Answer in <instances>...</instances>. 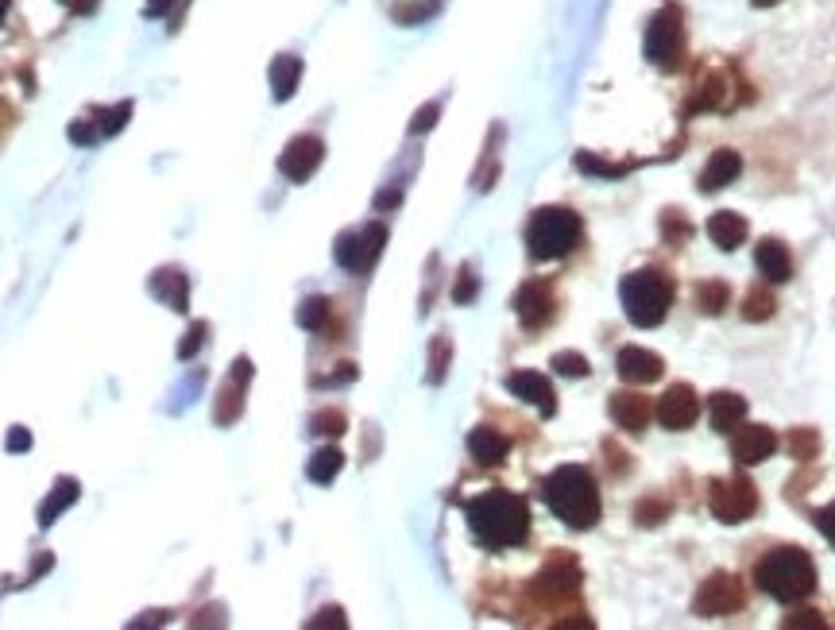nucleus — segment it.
<instances>
[{
    "instance_id": "obj_24",
    "label": "nucleus",
    "mask_w": 835,
    "mask_h": 630,
    "mask_svg": "<svg viewBox=\"0 0 835 630\" xmlns=\"http://www.w3.org/2000/svg\"><path fill=\"white\" fill-rule=\"evenodd\" d=\"M151 290H155V298H163L171 310H186V302H190V287H186V275L182 271H159L155 279H151Z\"/></svg>"
},
{
    "instance_id": "obj_30",
    "label": "nucleus",
    "mask_w": 835,
    "mask_h": 630,
    "mask_svg": "<svg viewBox=\"0 0 835 630\" xmlns=\"http://www.w3.org/2000/svg\"><path fill=\"white\" fill-rule=\"evenodd\" d=\"M576 167H580L584 174H600V178H619V174L631 171L634 163H607V159H596V155L580 151V155H576Z\"/></svg>"
},
{
    "instance_id": "obj_32",
    "label": "nucleus",
    "mask_w": 835,
    "mask_h": 630,
    "mask_svg": "<svg viewBox=\"0 0 835 630\" xmlns=\"http://www.w3.org/2000/svg\"><path fill=\"white\" fill-rule=\"evenodd\" d=\"M662 232H665V240H669V244H685V240L692 236L689 217H685V213H677V209H665L662 213Z\"/></svg>"
},
{
    "instance_id": "obj_44",
    "label": "nucleus",
    "mask_w": 835,
    "mask_h": 630,
    "mask_svg": "<svg viewBox=\"0 0 835 630\" xmlns=\"http://www.w3.org/2000/svg\"><path fill=\"white\" fill-rule=\"evenodd\" d=\"M28 445H31L28 430H20V426H16V430L8 433V449H12V453H16V449H28Z\"/></svg>"
},
{
    "instance_id": "obj_15",
    "label": "nucleus",
    "mask_w": 835,
    "mask_h": 630,
    "mask_svg": "<svg viewBox=\"0 0 835 630\" xmlns=\"http://www.w3.org/2000/svg\"><path fill=\"white\" fill-rule=\"evenodd\" d=\"M607 410H611L615 426H623L631 433H642L650 426V418H654V402L646 395H638V391H615L611 402H607Z\"/></svg>"
},
{
    "instance_id": "obj_37",
    "label": "nucleus",
    "mask_w": 835,
    "mask_h": 630,
    "mask_svg": "<svg viewBox=\"0 0 835 630\" xmlns=\"http://www.w3.org/2000/svg\"><path fill=\"white\" fill-rule=\"evenodd\" d=\"M445 360H449V341L441 337V341L433 344V360H430V383H441L445 379Z\"/></svg>"
},
{
    "instance_id": "obj_20",
    "label": "nucleus",
    "mask_w": 835,
    "mask_h": 630,
    "mask_svg": "<svg viewBox=\"0 0 835 630\" xmlns=\"http://www.w3.org/2000/svg\"><path fill=\"white\" fill-rule=\"evenodd\" d=\"M739 171H743V159H739V151H716V155L708 159L704 174H700V190H704V194H712V190H723V186H731V182L739 178Z\"/></svg>"
},
{
    "instance_id": "obj_22",
    "label": "nucleus",
    "mask_w": 835,
    "mask_h": 630,
    "mask_svg": "<svg viewBox=\"0 0 835 630\" xmlns=\"http://www.w3.org/2000/svg\"><path fill=\"white\" fill-rule=\"evenodd\" d=\"M708 236H712V244H716V248H723V252H735V248L747 240V221H743L739 213H731V209L712 213V221H708Z\"/></svg>"
},
{
    "instance_id": "obj_40",
    "label": "nucleus",
    "mask_w": 835,
    "mask_h": 630,
    "mask_svg": "<svg viewBox=\"0 0 835 630\" xmlns=\"http://www.w3.org/2000/svg\"><path fill=\"white\" fill-rule=\"evenodd\" d=\"M453 298H457V302H472V298H476V275H472V271H468V267H464L461 271V283H457V290H453Z\"/></svg>"
},
{
    "instance_id": "obj_16",
    "label": "nucleus",
    "mask_w": 835,
    "mask_h": 630,
    "mask_svg": "<svg viewBox=\"0 0 835 630\" xmlns=\"http://www.w3.org/2000/svg\"><path fill=\"white\" fill-rule=\"evenodd\" d=\"M507 391H511L515 399L538 406L546 418L557 414V395H553V387H549V379L542 372H515L507 379Z\"/></svg>"
},
{
    "instance_id": "obj_9",
    "label": "nucleus",
    "mask_w": 835,
    "mask_h": 630,
    "mask_svg": "<svg viewBox=\"0 0 835 630\" xmlns=\"http://www.w3.org/2000/svg\"><path fill=\"white\" fill-rule=\"evenodd\" d=\"M383 244H387V229H383V225H375V221L372 225H364V229H352L337 240V263H341L345 271L364 275L375 259H379Z\"/></svg>"
},
{
    "instance_id": "obj_29",
    "label": "nucleus",
    "mask_w": 835,
    "mask_h": 630,
    "mask_svg": "<svg viewBox=\"0 0 835 630\" xmlns=\"http://www.w3.org/2000/svg\"><path fill=\"white\" fill-rule=\"evenodd\" d=\"M774 310H778V298L770 294V290H747V298H743V317L747 321H770L774 317Z\"/></svg>"
},
{
    "instance_id": "obj_4",
    "label": "nucleus",
    "mask_w": 835,
    "mask_h": 630,
    "mask_svg": "<svg viewBox=\"0 0 835 630\" xmlns=\"http://www.w3.org/2000/svg\"><path fill=\"white\" fill-rule=\"evenodd\" d=\"M673 294H677L673 279H669L665 271H658V267L631 271V275L623 279V287H619L623 310H627L631 325H638V329L662 325L665 314H669V306H673Z\"/></svg>"
},
{
    "instance_id": "obj_48",
    "label": "nucleus",
    "mask_w": 835,
    "mask_h": 630,
    "mask_svg": "<svg viewBox=\"0 0 835 630\" xmlns=\"http://www.w3.org/2000/svg\"><path fill=\"white\" fill-rule=\"evenodd\" d=\"M750 4H758V8H770V4H778V0H750Z\"/></svg>"
},
{
    "instance_id": "obj_21",
    "label": "nucleus",
    "mask_w": 835,
    "mask_h": 630,
    "mask_svg": "<svg viewBox=\"0 0 835 630\" xmlns=\"http://www.w3.org/2000/svg\"><path fill=\"white\" fill-rule=\"evenodd\" d=\"M232 368H236V372H232L229 387H225L221 399H217V422H221V426L236 422V414L244 410V383H248V375H252V364H248V360H236Z\"/></svg>"
},
{
    "instance_id": "obj_12",
    "label": "nucleus",
    "mask_w": 835,
    "mask_h": 630,
    "mask_svg": "<svg viewBox=\"0 0 835 630\" xmlns=\"http://www.w3.org/2000/svg\"><path fill=\"white\" fill-rule=\"evenodd\" d=\"M576 588H580V565H576L573 557L561 549L557 557H549V565L542 569V576L534 580V592L538 596H576Z\"/></svg>"
},
{
    "instance_id": "obj_2",
    "label": "nucleus",
    "mask_w": 835,
    "mask_h": 630,
    "mask_svg": "<svg viewBox=\"0 0 835 630\" xmlns=\"http://www.w3.org/2000/svg\"><path fill=\"white\" fill-rule=\"evenodd\" d=\"M542 499L553 515L573 530H588L600 522V487L584 464H561L542 484Z\"/></svg>"
},
{
    "instance_id": "obj_3",
    "label": "nucleus",
    "mask_w": 835,
    "mask_h": 630,
    "mask_svg": "<svg viewBox=\"0 0 835 630\" xmlns=\"http://www.w3.org/2000/svg\"><path fill=\"white\" fill-rule=\"evenodd\" d=\"M754 584L781 603H801L816 592V565L801 545H778L758 561Z\"/></svg>"
},
{
    "instance_id": "obj_34",
    "label": "nucleus",
    "mask_w": 835,
    "mask_h": 630,
    "mask_svg": "<svg viewBox=\"0 0 835 630\" xmlns=\"http://www.w3.org/2000/svg\"><path fill=\"white\" fill-rule=\"evenodd\" d=\"M634 518H638L642 526H662L665 518H669V503L650 495V499H642V503L634 507Z\"/></svg>"
},
{
    "instance_id": "obj_14",
    "label": "nucleus",
    "mask_w": 835,
    "mask_h": 630,
    "mask_svg": "<svg viewBox=\"0 0 835 630\" xmlns=\"http://www.w3.org/2000/svg\"><path fill=\"white\" fill-rule=\"evenodd\" d=\"M553 287L549 283H542V279H534V283H526V287L515 294V314H519V321L526 325V329H542L549 317H553Z\"/></svg>"
},
{
    "instance_id": "obj_18",
    "label": "nucleus",
    "mask_w": 835,
    "mask_h": 630,
    "mask_svg": "<svg viewBox=\"0 0 835 630\" xmlns=\"http://www.w3.org/2000/svg\"><path fill=\"white\" fill-rule=\"evenodd\" d=\"M754 263H758V271H762L766 283H789L793 279V256H789V248L781 240H774V236L754 248Z\"/></svg>"
},
{
    "instance_id": "obj_11",
    "label": "nucleus",
    "mask_w": 835,
    "mask_h": 630,
    "mask_svg": "<svg viewBox=\"0 0 835 630\" xmlns=\"http://www.w3.org/2000/svg\"><path fill=\"white\" fill-rule=\"evenodd\" d=\"M321 159H325V144L317 136H294L287 151L279 155V171L287 174L290 182H306L321 167Z\"/></svg>"
},
{
    "instance_id": "obj_6",
    "label": "nucleus",
    "mask_w": 835,
    "mask_h": 630,
    "mask_svg": "<svg viewBox=\"0 0 835 630\" xmlns=\"http://www.w3.org/2000/svg\"><path fill=\"white\" fill-rule=\"evenodd\" d=\"M681 55H685V16L677 4H665L646 28V58L662 70H677Z\"/></svg>"
},
{
    "instance_id": "obj_28",
    "label": "nucleus",
    "mask_w": 835,
    "mask_h": 630,
    "mask_svg": "<svg viewBox=\"0 0 835 630\" xmlns=\"http://www.w3.org/2000/svg\"><path fill=\"white\" fill-rule=\"evenodd\" d=\"M727 298H731L727 283H716V279H708V283L696 287V306H700L704 314H723V310H727Z\"/></svg>"
},
{
    "instance_id": "obj_13",
    "label": "nucleus",
    "mask_w": 835,
    "mask_h": 630,
    "mask_svg": "<svg viewBox=\"0 0 835 630\" xmlns=\"http://www.w3.org/2000/svg\"><path fill=\"white\" fill-rule=\"evenodd\" d=\"M774 449H778V437H774L770 426H739V430H731V457L739 464H747V468L750 464H762Z\"/></svg>"
},
{
    "instance_id": "obj_31",
    "label": "nucleus",
    "mask_w": 835,
    "mask_h": 630,
    "mask_svg": "<svg viewBox=\"0 0 835 630\" xmlns=\"http://www.w3.org/2000/svg\"><path fill=\"white\" fill-rule=\"evenodd\" d=\"M785 445H789L793 460H812L816 453H820V433L805 430V426H801V430L789 433V441H785Z\"/></svg>"
},
{
    "instance_id": "obj_26",
    "label": "nucleus",
    "mask_w": 835,
    "mask_h": 630,
    "mask_svg": "<svg viewBox=\"0 0 835 630\" xmlns=\"http://www.w3.org/2000/svg\"><path fill=\"white\" fill-rule=\"evenodd\" d=\"M298 78H302V58L279 55L275 62H271V89H275V97H279V101H287L290 93H294Z\"/></svg>"
},
{
    "instance_id": "obj_27",
    "label": "nucleus",
    "mask_w": 835,
    "mask_h": 630,
    "mask_svg": "<svg viewBox=\"0 0 835 630\" xmlns=\"http://www.w3.org/2000/svg\"><path fill=\"white\" fill-rule=\"evenodd\" d=\"M341 468H345L341 449H333V445H329V449H317L306 472H310V480H314V484H333V476H337Z\"/></svg>"
},
{
    "instance_id": "obj_39",
    "label": "nucleus",
    "mask_w": 835,
    "mask_h": 630,
    "mask_svg": "<svg viewBox=\"0 0 835 630\" xmlns=\"http://www.w3.org/2000/svg\"><path fill=\"white\" fill-rule=\"evenodd\" d=\"M816 530H820V534H824L835 549V499L824 507V511H816Z\"/></svg>"
},
{
    "instance_id": "obj_47",
    "label": "nucleus",
    "mask_w": 835,
    "mask_h": 630,
    "mask_svg": "<svg viewBox=\"0 0 835 630\" xmlns=\"http://www.w3.org/2000/svg\"><path fill=\"white\" fill-rule=\"evenodd\" d=\"M4 16H8V0H0V24H4Z\"/></svg>"
},
{
    "instance_id": "obj_25",
    "label": "nucleus",
    "mask_w": 835,
    "mask_h": 630,
    "mask_svg": "<svg viewBox=\"0 0 835 630\" xmlns=\"http://www.w3.org/2000/svg\"><path fill=\"white\" fill-rule=\"evenodd\" d=\"M78 499V480H58L55 487H51V495L43 499V507H39V526H55V518L70 507Z\"/></svg>"
},
{
    "instance_id": "obj_42",
    "label": "nucleus",
    "mask_w": 835,
    "mask_h": 630,
    "mask_svg": "<svg viewBox=\"0 0 835 630\" xmlns=\"http://www.w3.org/2000/svg\"><path fill=\"white\" fill-rule=\"evenodd\" d=\"M329 623H333V627H345V615H341L337 607H325L317 619H310V627H329Z\"/></svg>"
},
{
    "instance_id": "obj_43",
    "label": "nucleus",
    "mask_w": 835,
    "mask_h": 630,
    "mask_svg": "<svg viewBox=\"0 0 835 630\" xmlns=\"http://www.w3.org/2000/svg\"><path fill=\"white\" fill-rule=\"evenodd\" d=\"M433 120H437V105H426L422 113L414 116V124H410V132H426V128H433Z\"/></svg>"
},
{
    "instance_id": "obj_1",
    "label": "nucleus",
    "mask_w": 835,
    "mask_h": 630,
    "mask_svg": "<svg viewBox=\"0 0 835 630\" xmlns=\"http://www.w3.org/2000/svg\"><path fill=\"white\" fill-rule=\"evenodd\" d=\"M468 530L488 549H515L530 534V507L515 491H484L468 503Z\"/></svg>"
},
{
    "instance_id": "obj_41",
    "label": "nucleus",
    "mask_w": 835,
    "mask_h": 630,
    "mask_svg": "<svg viewBox=\"0 0 835 630\" xmlns=\"http://www.w3.org/2000/svg\"><path fill=\"white\" fill-rule=\"evenodd\" d=\"M785 627H824V619H820V611H793V615H785Z\"/></svg>"
},
{
    "instance_id": "obj_7",
    "label": "nucleus",
    "mask_w": 835,
    "mask_h": 630,
    "mask_svg": "<svg viewBox=\"0 0 835 630\" xmlns=\"http://www.w3.org/2000/svg\"><path fill=\"white\" fill-rule=\"evenodd\" d=\"M743 607H747V588H743L739 576L731 573H712L692 600V611L700 619H723V615H735Z\"/></svg>"
},
{
    "instance_id": "obj_38",
    "label": "nucleus",
    "mask_w": 835,
    "mask_h": 630,
    "mask_svg": "<svg viewBox=\"0 0 835 630\" xmlns=\"http://www.w3.org/2000/svg\"><path fill=\"white\" fill-rule=\"evenodd\" d=\"M202 341H205V325L198 321V325H194V329L186 333V341L178 344V356H182V360H190V356H194V352L202 348Z\"/></svg>"
},
{
    "instance_id": "obj_36",
    "label": "nucleus",
    "mask_w": 835,
    "mask_h": 630,
    "mask_svg": "<svg viewBox=\"0 0 835 630\" xmlns=\"http://www.w3.org/2000/svg\"><path fill=\"white\" fill-rule=\"evenodd\" d=\"M553 372L569 375V379H580V375H588V360H584L580 352H557V356H553Z\"/></svg>"
},
{
    "instance_id": "obj_45",
    "label": "nucleus",
    "mask_w": 835,
    "mask_h": 630,
    "mask_svg": "<svg viewBox=\"0 0 835 630\" xmlns=\"http://www.w3.org/2000/svg\"><path fill=\"white\" fill-rule=\"evenodd\" d=\"M174 0H147V16H163Z\"/></svg>"
},
{
    "instance_id": "obj_8",
    "label": "nucleus",
    "mask_w": 835,
    "mask_h": 630,
    "mask_svg": "<svg viewBox=\"0 0 835 630\" xmlns=\"http://www.w3.org/2000/svg\"><path fill=\"white\" fill-rule=\"evenodd\" d=\"M708 507H712V515L720 518V522L735 526V522H743V518H750L758 511V487L750 484L747 476L716 480L712 491H708Z\"/></svg>"
},
{
    "instance_id": "obj_17",
    "label": "nucleus",
    "mask_w": 835,
    "mask_h": 630,
    "mask_svg": "<svg viewBox=\"0 0 835 630\" xmlns=\"http://www.w3.org/2000/svg\"><path fill=\"white\" fill-rule=\"evenodd\" d=\"M615 372L623 375L627 383H654L665 372V360L650 348H623L615 356Z\"/></svg>"
},
{
    "instance_id": "obj_5",
    "label": "nucleus",
    "mask_w": 835,
    "mask_h": 630,
    "mask_svg": "<svg viewBox=\"0 0 835 630\" xmlns=\"http://www.w3.org/2000/svg\"><path fill=\"white\" fill-rule=\"evenodd\" d=\"M580 217L565 205H546L530 217L526 225V248L534 259H561L569 256L576 244H580Z\"/></svg>"
},
{
    "instance_id": "obj_10",
    "label": "nucleus",
    "mask_w": 835,
    "mask_h": 630,
    "mask_svg": "<svg viewBox=\"0 0 835 630\" xmlns=\"http://www.w3.org/2000/svg\"><path fill=\"white\" fill-rule=\"evenodd\" d=\"M654 418L673 433L689 430L692 422L700 418V399H696V391H692L689 383H673L662 399H658V406H654Z\"/></svg>"
},
{
    "instance_id": "obj_19",
    "label": "nucleus",
    "mask_w": 835,
    "mask_h": 630,
    "mask_svg": "<svg viewBox=\"0 0 835 630\" xmlns=\"http://www.w3.org/2000/svg\"><path fill=\"white\" fill-rule=\"evenodd\" d=\"M708 406H712V430L716 433H731L747 422V399L735 391H716Z\"/></svg>"
},
{
    "instance_id": "obj_23",
    "label": "nucleus",
    "mask_w": 835,
    "mask_h": 630,
    "mask_svg": "<svg viewBox=\"0 0 835 630\" xmlns=\"http://www.w3.org/2000/svg\"><path fill=\"white\" fill-rule=\"evenodd\" d=\"M507 449H511V441L499 430H491V426H480V430L468 433V453L480 460V464H499V460L507 457Z\"/></svg>"
},
{
    "instance_id": "obj_35",
    "label": "nucleus",
    "mask_w": 835,
    "mask_h": 630,
    "mask_svg": "<svg viewBox=\"0 0 835 630\" xmlns=\"http://www.w3.org/2000/svg\"><path fill=\"white\" fill-rule=\"evenodd\" d=\"M310 430L321 433V437H341L345 433V414L341 410H317Z\"/></svg>"
},
{
    "instance_id": "obj_46",
    "label": "nucleus",
    "mask_w": 835,
    "mask_h": 630,
    "mask_svg": "<svg viewBox=\"0 0 835 630\" xmlns=\"http://www.w3.org/2000/svg\"><path fill=\"white\" fill-rule=\"evenodd\" d=\"M66 8H74V12H86V8H93V0H62Z\"/></svg>"
},
{
    "instance_id": "obj_33",
    "label": "nucleus",
    "mask_w": 835,
    "mask_h": 630,
    "mask_svg": "<svg viewBox=\"0 0 835 630\" xmlns=\"http://www.w3.org/2000/svg\"><path fill=\"white\" fill-rule=\"evenodd\" d=\"M329 317V298H306L302 310H298V325L302 329H321Z\"/></svg>"
}]
</instances>
